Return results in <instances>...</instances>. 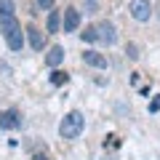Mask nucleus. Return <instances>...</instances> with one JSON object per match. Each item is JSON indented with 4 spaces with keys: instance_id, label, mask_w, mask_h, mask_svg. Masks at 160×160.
Instances as JSON below:
<instances>
[{
    "instance_id": "nucleus-3",
    "label": "nucleus",
    "mask_w": 160,
    "mask_h": 160,
    "mask_svg": "<svg viewBox=\"0 0 160 160\" xmlns=\"http://www.w3.org/2000/svg\"><path fill=\"white\" fill-rule=\"evenodd\" d=\"M128 11H131V16L136 22H149V16H152V3L149 0H131Z\"/></svg>"
},
{
    "instance_id": "nucleus-5",
    "label": "nucleus",
    "mask_w": 160,
    "mask_h": 160,
    "mask_svg": "<svg viewBox=\"0 0 160 160\" xmlns=\"http://www.w3.org/2000/svg\"><path fill=\"white\" fill-rule=\"evenodd\" d=\"M96 29H99V40H102V43H107V46H115V43H118V29H115L112 22L96 24Z\"/></svg>"
},
{
    "instance_id": "nucleus-8",
    "label": "nucleus",
    "mask_w": 160,
    "mask_h": 160,
    "mask_svg": "<svg viewBox=\"0 0 160 160\" xmlns=\"http://www.w3.org/2000/svg\"><path fill=\"white\" fill-rule=\"evenodd\" d=\"M27 35H29V46H32L35 51H43V46H46V35H43V29H38L35 24H29Z\"/></svg>"
},
{
    "instance_id": "nucleus-4",
    "label": "nucleus",
    "mask_w": 160,
    "mask_h": 160,
    "mask_svg": "<svg viewBox=\"0 0 160 160\" xmlns=\"http://www.w3.org/2000/svg\"><path fill=\"white\" fill-rule=\"evenodd\" d=\"M19 126H22V115L16 109H3L0 112V128L3 131H16Z\"/></svg>"
},
{
    "instance_id": "nucleus-2",
    "label": "nucleus",
    "mask_w": 160,
    "mask_h": 160,
    "mask_svg": "<svg viewBox=\"0 0 160 160\" xmlns=\"http://www.w3.org/2000/svg\"><path fill=\"white\" fill-rule=\"evenodd\" d=\"M0 32H3V38H6L11 51H22L24 48V32H22V24L16 22V16L0 22Z\"/></svg>"
},
{
    "instance_id": "nucleus-16",
    "label": "nucleus",
    "mask_w": 160,
    "mask_h": 160,
    "mask_svg": "<svg viewBox=\"0 0 160 160\" xmlns=\"http://www.w3.org/2000/svg\"><path fill=\"white\" fill-rule=\"evenodd\" d=\"M158 109H160V96H158V99H155V102H152V104H149V112H158Z\"/></svg>"
},
{
    "instance_id": "nucleus-1",
    "label": "nucleus",
    "mask_w": 160,
    "mask_h": 160,
    "mask_svg": "<svg viewBox=\"0 0 160 160\" xmlns=\"http://www.w3.org/2000/svg\"><path fill=\"white\" fill-rule=\"evenodd\" d=\"M83 128H86V118H83V112L72 109V112H67L62 118V123H59V136H62V139H78L80 133H83Z\"/></svg>"
},
{
    "instance_id": "nucleus-6",
    "label": "nucleus",
    "mask_w": 160,
    "mask_h": 160,
    "mask_svg": "<svg viewBox=\"0 0 160 160\" xmlns=\"http://www.w3.org/2000/svg\"><path fill=\"white\" fill-rule=\"evenodd\" d=\"M83 62H86L88 67H96V69H107V67H109V64H107V56L99 53V51H86V53H83Z\"/></svg>"
},
{
    "instance_id": "nucleus-13",
    "label": "nucleus",
    "mask_w": 160,
    "mask_h": 160,
    "mask_svg": "<svg viewBox=\"0 0 160 160\" xmlns=\"http://www.w3.org/2000/svg\"><path fill=\"white\" fill-rule=\"evenodd\" d=\"M80 38L86 40V43H96V40H99V29L96 27H86V32L80 35Z\"/></svg>"
},
{
    "instance_id": "nucleus-17",
    "label": "nucleus",
    "mask_w": 160,
    "mask_h": 160,
    "mask_svg": "<svg viewBox=\"0 0 160 160\" xmlns=\"http://www.w3.org/2000/svg\"><path fill=\"white\" fill-rule=\"evenodd\" d=\"M86 6H88V13L96 11V0H86Z\"/></svg>"
},
{
    "instance_id": "nucleus-10",
    "label": "nucleus",
    "mask_w": 160,
    "mask_h": 160,
    "mask_svg": "<svg viewBox=\"0 0 160 160\" xmlns=\"http://www.w3.org/2000/svg\"><path fill=\"white\" fill-rule=\"evenodd\" d=\"M13 16H16V6H13V0H0V22L13 19Z\"/></svg>"
},
{
    "instance_id": "nucleus-9",
    "label": "nucleus",
    "mask_w": 160,
    "mask_h": 160,
    "mask_svg": "<svg viewBox=\"0 0 160 160\" xmlns=\"http://www.w3.org/2000/svg\"><path fill=\"white\" fill-rule=\"evenodd\" d=\"M62 62H64V48L62 46H53L51 51L46 53V64H48V67H59Z\"/></svg>"
},
{
    "instance_id": "nucleus-19",
    "label": "nucleus",
    "mask_w": 160,
    "mask_h": 160,
    "mask_svg": "<svg viewBox=\"0 0 160 160\" xmlns=\"http://www.w3.org/2000/svg\"><path fill=\"white\" fill-rule=\"evenodd\" d=\"M158 16H160V6H158Z\"/></svg>"
},
{
    "instance_id": "nucleus-15",
    "label": "nucleus",
    "mask_w": 160,
    "mask_h": 160,
    "mask_svg": "<svg viewBox=\"0 0 160 160\" xmlns=\"http://www.w3.org/2000/svg\"><path fill=\"white\" fill-rule=\"evenodd\" d=\"M38 6L46 8V11H51V8H53V0H38Z\"/></svg>"
},
{
    "instance_id": "nucleus-12",
    "label": "nucleus",
    "mask_w": 160,
    "mask_h": 160,
    "mask_svg": "<svg viewBox=\"0 0 160 160\" xmlns=\"http://www.w3.org/2000/svg\"><path fill=\"white\" fill-rule=\"evenodd\" d=\"M67 80H69V75L62 72V69H53V72H51V86H64Z\"/></svg>"
},
{
    "instance_id": "nucleus-11",
    "label": "nucleus",
    "mask_w": 160,
    "mask_h": 160,
    "mask_svg": "<svg viewBox=\"0 0 160 160\" xmlns=\"http://www.w3.org/2000/svg\"><path fill=\"white\" fill-rule=\"evenodd\" d=\"M46 29H48V32H59V11H48Z\"/></svg>"
},
{
    "instance_id": "nucleus-7",
    "label": "nucleus",
    "mask_w": 160,
    "mask_h": 160,
    "mask_svg": "<svg viewBox=\"0 0 160 160\" xmlns=\"http://www.w3.org/2000/svg\"><path fill=\"white\" fill-rule=\"evenodd\" d=\"M80 27V11L78 8H64V32H75Z\"/></svg>"
},
{
    "instance_id": "nucleus-14",
    "label": "nucleus",
    "mask_w": 160,
    "mask_h": 160,
    "mask_svg": "<svg viewBox=\"0 0 160 160\" xmlns=\"http://www.w3.org/2000/svg\"><path fill=\"white\" fill-rule=\"evenodd\" d=\"M126 56L133 59V62L139 59V46H136V43H128V46H126Z\"/></svg>"
},
{
    "instance_id": "nucleus-18",
    "label": "nucleus",
    "mask_w": 160,
    "mask_h": 160,
    "mask_svg": "<svg viewBox=\"0 0 160 160\" xmlns=\"http://www.w3.org/2000/svg\"><path fill=\"white\" fill-rule=\"evenodd\" d=\"M35 160H48V158H43V155H38V158H35Z\"/></svg>"
}]
</instances>
